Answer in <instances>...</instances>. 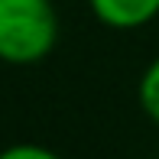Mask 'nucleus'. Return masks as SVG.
I'll return each instance as SVG.
<instances>
[{"instance_id": "1", "label": "nucleus", "mask_w": 159, "mask_h": 159, "mask_svg": "<svg viewBox=\"0 0 159 159\" xmlns=\"http://www.w3.org/2000/svg\"><path fill=\"white\" fill-rule=\"evenodd\" d=\"M59 42L52 0H0V62L36 65Z\"/></svg>"}, {"instance_id": "2", "label": "nucleus", "mask_w": 159, "mask_h": 159, "mask_svg": "<svg viewBox=\"0 0 159 159\" xmlns=\"http://www.w3.org/2000/svg\"><path fill=\"white\" fill-rule=\"evenodd\" d=\"M88 7L111 30H140L159 16V0H88Z\"/></svg>"}, {"instance_id": "3", "label": "nucleus", "mask_w": 159, "mask_h": 159, "mask_svg": "<svg viewBox=\"0 0 159 159\" xmlns=\"http://www.w3.org/2000/svg\"><path fill=\"white\" fill-rule=\"evenodd\" d=\"M140 107L153 124H159V55L140 75Z\"/></svg>"}, {"instance_id": "4", "label": "nucleus", "mask_w": 159, "mask_h": 159, "mask_svg": "<svg viewBox=\"0 0 159 159\" xmlns=\"http://www.w3.org/2000/svg\"><path fill=\"white\" fill-rule=\"evenodd\" d=\"M0 159H62V156L39 143H13V146L0 149Z\"/></svg>"}]
</instances>
